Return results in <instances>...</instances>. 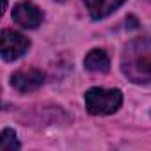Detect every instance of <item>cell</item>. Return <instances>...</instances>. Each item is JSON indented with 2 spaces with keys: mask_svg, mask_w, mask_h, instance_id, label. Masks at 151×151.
Segmentation results:
<instances>
[{
  "mask_svg": "<svg viewBox=\"0 0 151 151\" xmlns=\"http://www.w3.org/2000/svg\"><path fill=\"white\" fill-rule=\"evenodd\" d=\"M0 149H2V151H14V149H20V142H18V139H16L14 130L6 128V130L2 132V137H0Z\"/></svg>",
  "mask_w": 151,
  "mask_h": 151,
  "instance_id": "obj_8",
  "label": "cell"
},
{
  "mask_svg": "<svg viewBox=\"0 0 151 151\" xmlns=\"http://www.w3.org/2000/svg\"><path fill=\"white\" fill-rule=\"evenodd\" d=\"M57 2H66V0H57Z\"/></svg>",
  "mask_w": 151,
  "mask_h": 151,
  "instance_id": "obj_9",
  "label": "cell"
},
{
  "mask_svg": "<svg viewBox=\"0 0 151 151\" xmlns=\"http://www.w3.org/2000/svg\"><path fill=\"white\" fill-rule=\"evenodd\" d=\"M13 20L23 29H36L43 22V13L32 2H20L13 9Z\"/></svg>",
  "mask_w": 151,
  "mask_h": 151,
  "instance_id": "obj_5",
  "label": "cell"
},
{
  "mask_svg": "<svg viewBox=\"0 0 151 151\" xmlns=\"http://www.w3.org/2000/svg\"><path fill=\"white\" fill-rule=\"evenodd\" d=\"M123 103V94L119 89L93 87L86 93V109L93 116L114 114Z\"/></svg>",
  "mask_w": 151,
  "mask_h": 151,
  "instance_id": "obj_2",
  "label": "cell"
},
{
  "mask_svg": "<svg viewBox=\"0 0 151 151\" xmlns=\"http://www.w3.org/2000/svg\"><path fill=\"white\" fill-rule=\"evenodd\" d=\"M84 2L93 20H103L119 9L126 0H84Z\"/></svg>",
  "mask_w": 151,
  "mask_h": 151,
  "instance_id": "obj_6",
  "label": "cell"
},
{
  "mask_svg": "<svg viewBox=\"0 0 151 151\" xmlns=\"http://www.w3.org/2000/svg\"><path fill=\"white\" fill-rule=\"evenodd\" d=\"M84 66L87 71L93 73H107L110 69V59L103 50H91L86 59H84Z\"/></svg>",
  "mask_w": 151,
  "mask_h": 151,
  "instance_id": "obj_7",
  "label": "cell"
},
{
  "mask_svg": "<svg viewBox=\"0 0 151 151\" xmlns=\"http://www.w3.org/2000/svg\"><path fill=\"white\" fill-rule=\"evenodd\" d=\"M121 71L133 84L151 82V37H135L124 46Z\"/></svg>",
  "mask_w": 151,
  "mask_h": 151,
  "instance_id": "obj_1",
  "label": "cell"
},
{
  "mask_svg": "<svg viewBox=\"0 0 151 151\" xmlns=\"http://www.w3.org/2000/svg\"><path fill=\"white\" fill-rule=\"evenodd\" d=\"M30 46V41L14 32V30H2V34H0V52H2V57L4 60H16L20 59Z\"/></svg>",
  "mask_w": 151,
  "mask_h": 151,
  "instance_id": "obj_3",
  "label": "cell"
},
{
  "mask_svg": "<svg viewBox=\"0 0 151 151\" xmlns=\"http://www.w3.org/2000/svg\"><path fill=\"white\" fill-rule=\"evenodd\" d=\"M43 84H45V75H43V71H39L36 68L20 69V71L13 73V77H11V86L18 93H32V91H37Z\"/></svg>",
  "mask_w": 151,
  "mask_h": 151,
  "instance_id": "obj_4",
  "label": "cell"
}]
</instances>
